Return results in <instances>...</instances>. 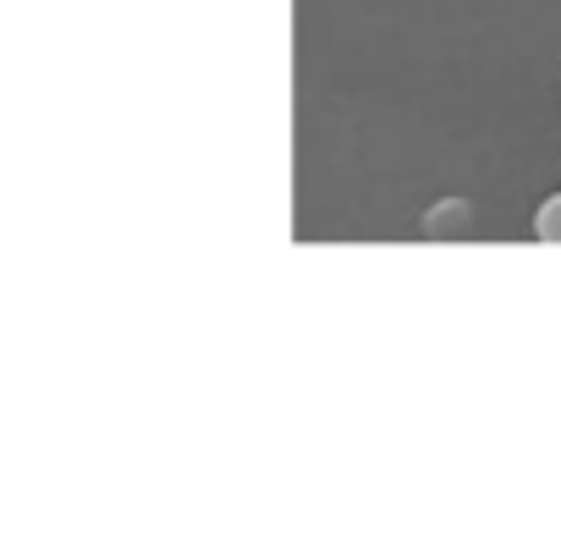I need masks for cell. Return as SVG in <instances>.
<instances>
[{
	"label": "cell",
	"mask_w": 561,
	"mask_h": 550,
	"mask_svg": "<svg viewBox=\"0 0 561 550\" xmlns=\"http://www.w3.org/2000/svg\"><path fill=\"white\" fill-rule=\"evenodd\" d=\"M534 237H539V242H561V193H550V198L534 209Z\"/></svg>",
	"instance_id": "obj_1"
}]
</instances>
